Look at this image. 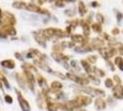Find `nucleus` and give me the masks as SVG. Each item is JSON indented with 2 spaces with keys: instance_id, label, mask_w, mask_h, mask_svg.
Here are the masks:
<instances>
[{
  "instance_id": "nucleus-1",
  "label": "nucleus",
  "mask_w": 123,
  "mask_h": 111,
  "mask_svg": "<svg viewBox=\"0 0 123 111\" xmlns=\"http://www.w3.org/2000/svg\"><path fill=\"white\" fill-rule=\"evenodd\" d=\"M113 95L116 99H123V86L120 83L113 88Z\"/></svg>"
},
{
  "instance_id": "nucleus-2",
  "label": "nucleus",
  "mask_w": 123,
  "mask_h": 111,
  "mask_svg": "<svg viewBox=\"0 0 123 111\" xmlns=\"http://www.w3.org/2000/svg\"><path fill=\"white\" fill-rule=\"evenodd\" d=\"M18 102H19V104H20V106H21L22 110L30 111V105L28 104V102H27L22 96H20V95H18Z\"/></svg>"
},
{
  "instance_id": "nucleus-3",
  "label": "nucleus",
  "mask_w": 123,
  "mask_h": 111,
  "mask_svg": "<svg viewBox=\"0 0 123 111\" xmlns=\"http://www.w3.org/2000/svg\"><path fill=\"white\" fill-rule=\"evenodd\" d=\"M115 64L117 66V68H119L120 70H122L123 71V59L122 57H120V56H117L116 58H115Z\"/></svg>"
},
{
  "instance_id": "nucleus-4",
  "label": "nucleus",
  "mask_w": 123,
  "mask_h": 111,
  "mask_svg": "<svg viewBox=\"0 0 123 111\" xmlns=\"http://www.w3.org/2000/svg\"><path fill=\"white\" fill-rule=\"evenodd\" d=\"M95 105H96V107L99 108V109H103V108L105 107V103L103 99H97L95 101Z\"/></svg>"
},
{
  "instance_id": "nucleus-5",
  "label": "nucleus",
  "mask_w": 123,
  "mask_h": 111,
  "mask_svg": "<svg viewBox=\"0 0 123 111\" xmlns=\"http://www.w3.org/2000/svg\"><path fill=\"white\" fill-rule=\"evenodd\" d=\"M105 84L107 88H111V87H113V80L111 79H106L105 81Z\"/></svg>"
},
{
  "instance_id": "nucleus-6",
  "label": "nucleus",
  "mask_w": 123,
  "mask_h": 111,
  "mask_svg": "<svg viewBox=\"0 0 123 111\" xmlns=\"http://www.w3.org/2000/svg\"><path fill=\"white\" fill-rule=\"evenodd\" d=\"M92 28H93V30L94 31H101V26L100 25H98V24H94L93 26H92Z\"/></svg>"
},
{
  "instance_id": "nucleus-7",
  "label": "nucleus",
  "mask_w": 123,
  "mask_h": 111,
  "mask_svg": "<svg viewBox=\"0 0 123 111\" xmlns=\"http://www.w3.org/2000/svg\"><path fill=\"white\" fill-rule=\"evenodd\" d=\"M122 17H123L122 13H119V12L117 13V20H118V21H120V20L122 19Z\"/></svg>"
},
{
  "instance_id": "nucleus-8",
  "label": "nucleus",
  "mask_w": 123,
  "mask_h": 111,
  "mask_svg": "<svg viewBox=\"0 0 123 111\" xmlns=\"http://www.w3.org/2000/svg\"><path fill=\"white\" fill-rule=\"evenodd\" d=\"M112 33H113V34H115V35H117V34L119 33V30H118L117 28H115L114 30H112Z\"/></svg>"
},
{
  "instance_id": "nucleus-9",
  "label": "nucleus",
  "mask_w": 123,
  "mask_h": 111,
  "mask_svg": "<svg viewBox=\"0 0 123 111\" xmlns=\"http://www.w3.org/2000/svg\"><path fill=\"white\" fill-rule=\"evenodd\" d=\"M6 101H7L8 103H11V102H12V98H11L10 96L6 95Z\"/></svg>"
},
{
  "instance_id": "nucleus-10",
  "label": "nucleus",
  "mask_w": 123,
  "mask_h": 111,
  "mask_svg": "<svg viewBox=\"0 0 123 111\" xmlns=\"http://www.w3.org/2000/svg\"><path fill=\"white\" fill-rule=\"evenodd\" d=\"M114 80H116V81H117V84L121 82V80H119V78H118L117 76H115V77H114Z\"/></svg>"
},
{
  "instance_id": "nucleus-11",
  "label": "nucleus",
  "mask_w": 123,
  "mask_h": 111,
  "mask_svg": "<svg viewBox=\"0 0 123 111\" xmlns=\"http://www.w3.org/2000/svg\"><path fill=\"white\" fill-rule=\"evenodd\" d=\"M65 1H67V2H73L75 0H65Z\"/></svg>"
}]
</instances>
